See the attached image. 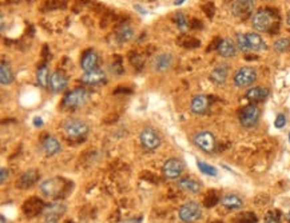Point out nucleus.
<instances>
[{
	"mask_svg": "<svg viewBox=\"0 0 290 223\" xmlns=\"http://www.w3.org/2000/svg\"><path fill=\"white\" fill-rule=\"evenodd\" d=\"M277 16L270 10H258L251 15V27L255 32H267L274 27Z\"/></svg>",
	"mask_w": 290,
	"mask_h": 223,
	"instance_id": "1",
	"label": "nucleus"
},
{
	"mask_svg": "<svg viewBox=\"0 0 290 223\" xmlns=\"http://www.w3.org/2000/svg\"><path fill=\"white\" fill-rule=\"evenodd\" d=\"M63 131L70 139H80L87 135L90 127L84 120L78 119V118H70V119L64 120Z\"/></svg>",
	"mask_w": 290,
	"mask_h": 223,
	"instance_id": "2",
	"label": "nucleus"
},
{
	"mask_svg": "<svg viewBox=\"0 0 290 223\" xmlns=\"http://www.w3.org/2000/svg\"><path fill=\"white\" fill-rule=\"evenodd\" d=\"M202 206L198 202H194V200H189L186 203H183L178 210L179 219L183 223L198 222L202 218Z\"/></svg>",
	"mask_w": 290,
	"mask_h": 223,
	"instance_id": "3",
	"label": "nucleus"
},
{
	"mask_svg": "<svg viewBox=\"0 0 290 223\" xmlns=\"http://www.w3.org/2000/svg\"><path fill=\"white\" fill-rule=\"evenodd\" d=\"M66 187H67V182L63 178H51V179L42 182L39 186V190L44 196L62 198Z\"/></svg>",
	"mask_w": 290,
	"mask_h": 223,
	"instance_id": "4",
	"label": "nucleus"
},
{
	"mask_svg": "<svg viewBox=\"0 0 290 223\" xmlns=\"http://www.w3.org/2000/svg\"><path fill=\"white\" fill-rule=\"evenodd\" d=\"M258 72L254 67H241L233 76V83L238 88H250L257 82Z\"/></svg>",
	"mask_w": 290,
	"mask_h": 223,
	"instance_id": "5",
	"label": "nucleus"
},
{
	"mask_svg": "<svg viewBox=\"0 0 290 223\" xmlns=\"http://www.w3.org/2000/svg\"><path fill=\"white\" fill-rule=\"evenodd\" d=\"M193 143L195 144V147L206 154H211L217 147V139H215L214 134L209 130H201V131L195 132L193 136Z\"/></svg>",
	"mask_w": 290,
	"mask_h": 223,
	"instance_id": "6",
	"label": "nucleus"
},
{
	"mask_svg": "<svg viewBox=\"0 0 290 223\" xmlns=\"http://www.w3.org/2000/svg\"><path fill=\"white\" fill-rule=\"evenodd\" d=\"M139 140L142 147L147 150V151H154L162 144L161 134L153 127L142 128V131L139 134Z\"/></svg>",
	"mask_w": 290,
	"mask_h": 223,
	"instance_id": "7",
	"label": "nucleus"
},
{
	"mask_svg": "<svg viewBox=\"0 0 290 223\" xmlns=\"http://www.w3.org/2000/svg\"><path fill=\"white\" fill-rule=\"evenodd\" d=\"M261 118V110L255 104H249L239 114V123L245 128L255 127Z\"/></svg>",
	"mask_w": 290,
	"mask_h": 223,
	"instance_id": "8",
	"label": "nucleus"
},
{
	"mask_svg": "<svg viewBox=\"0 0 290 223\" xmlns=\"http://www.w3.org/2000/svg\"><path fill=\"white\" fill-rule=\"evenodd\" d=\"M88 95L87 90L84 88H75V90H71L66 94L63 99V104L67 108H79L82 106L87 103Z\"/></svg>",
	"mask_w": 290,
	"mask_h": 223,
	"instance_id": "9",
	"label": "nucleus"
},
{
	"mask_svg": "<svg viewBox=\"0 0 290 223\" xmlns=\"http://www.w3.org/2000/svg\"><path fill=\"white\" fill-rule=\"evenodd\" d=\"M183 171H185V163L178 158H170L162 166L163 176L169 180L179 179Z\"/></svg>",
	"mask_w": 290,
	"mask_h": 223,
	"instance_id": "10",
	"label": "nucleus"
},
{
	"mask_svg": "<svg viewBox=\"0 0 290 223\" xmlns=\"http://www.w3.org/2000/svg\"><path fill=\"white\" fill-rule=\"evenodd\" d=\"M177 186L179 190H182L187 194H198L202 190V183L191 176H181L179 179H177Z\"/></svg>",
	"mask_w": 290,
	"mask_h": 223,
	"instance_id": "11",
	"label": "nucleus"
},
{
	"mask_svg": "<svg viewBox=\"0 0 290 223\" xmlns=\"http://www.w3.org/2000/svg\"><path fill=\"white\" fill-rule=\"evenodd\" d=\"M229 70H230V66L227 63L217 64L210 72L211 83H214L215 86H223L226 83L227 76H229Z\"/></svg>",
	"mask_w": 290,
	"mask_h": 223,
	"instance_id": "12",
	"label": "nucleus"
},
{
	"mask_svg": "<svg viewBox=\"0 0 290 223\" xmlns=\"http://www.w3.org/2000/svg\"><path fill=\"white\" fill-rule=\"evenodd\" d=\"M68 86V78L66 76V74L62 71H55L52 72L51 76H50V84L48 87L51 90L52 92H62L64 91Z\"/></svg>",
	"mask_w": 290,
	"mask_h": 223,
	"instance_id": "13",
	"label": "nucleus"
},
{
	"mask_svg": "<svg viewBox=\"0 0 290 223\" xmlns=\"http://www.w3.org/2000/svg\"><path fill=\"white\" fill-rule=\"evenodd\" d=\"M217 52L225 59H229V58H234L238 54V47H237L234 40L225 38V39L219 40L218 46H217Z\"/></svg>",
	"mask_w": 290,
	"mask_h": 223,
	"instance_id": "14",
	"label": "nucleus"
},
{
	"mask_svg": "<svg viewBox=\"0 0 290 223\" xmlns=\"http://www.w3.org/2000/svg\"><path fill=\"white\" fill-rule=\"evenodd\" d=\"M173 62H174L173 55L169 54V52H163V54H159L153 59V68L157 72H166L171 68Z\"/></svg>",
	"mask_w": 290,
	"mask_h": 223,
	"instance_id": "15",
	"label": "nucleus"
},
{
	"mask_svg": "<svg viewBox=\"0 0 290 223\" xmlns=\"http://www.w3.org/2000/svg\"><path fill=\"white\" fill-rule=\"evenodd\" d=\"M104 80H106V74L100 68H95L92 71L84 72L83 75L80 76V82L86 84V86H98V84L103 83Z\"/></svg>",
	"mask_w": 290,
	"mask_h": 223,
	"instance_id": "16",
	"label": "nucleus"
},
{
	"mask_svg": "<svg viewBox=\"0 0 290 223\" xmlns=\"http://www.w3.org/2000/svg\"><path fill=\"white\" fill-rule=\"evenodd\" d=\"M209 98L206 95H202V94H199V95H195L190 102V110L191 112L194 114V115H203V114H206L207 110H209Z\"/></svg>",
	"mask_w": 290,
	"mask_h": 223,
	"instance_id": "17",
	"label": "nucleus"
},
{
	"mask_svg": "<svg viewBox=\"0 0 290 223\" xmlns=\"http://www.w3.org/2000/svg\"><path fill=\"white\" fill-rule=\"evenodd\" d=\"M98 63H99V56L92 48L84 52L82 59H80V67L84 72L92 71V70L98 68Z\"/></svg>",
	"mask_w": 290,
	"mask_h": 223,
	"instance_id": "18",
	"label": "nucleus"
},
{
	"mask_svg": "<svg viewBox=\"0 0 290 223\" xmlns=\"http://www.w3.org/2000/svg\"><path fill=\"white\" fill-rule=\"evenodd\" d=\"M247 46H249V51L259 52L265 51L267 48L266 42L263 40V38L259 35V32H247L246 34Z\"/></svg>",
	"mask_w": 290,
	"mask_h": 223,
	"instance_id": "19",
	"label": "nucleus"
},
{
	"mask_svg": "<svg viewBox=\"0 0 290 223\" xmlns=\"http://www.w3.org/2000/svg\"><path fill=\"white\" fill-rule=\"evenodd\" d=\"M253 0H235L231 6V12L238 18H242L245 15H253Z\"/></svg>",
	"mask_w": 290,
	"mask_h": 223,
	"instance_id": "20",
	"label": "nucleus"
},
{
	"mask_svg": "<svg viewBox=\"0 0 290 223\" xmlns=\"http://www.w3.org/2000/svg\"><path fill=\"white\" fill-rule=\"evenodd\" d=\"M269 96V88L262 87V86H255V87H250L245 92V98L249 102L253 103H259L263 102Z\"/></svg>",
	"mask_w": 290,
	"mask_h": 223,
	"instance_id": "21",
	"label": "nucleus"
},
{
	"mask_svg": "<svg viewBox=\"0 0 290 223\" xmlns=\"http://www.w3.org/2000/svg\"><path fill=\"white\" fill-rule=\"evenodd\" d=\"M42 148H43V151L46 152V155L54 156L62 150V146H60V142L56 139L55 136L48 135L46 136L43 142H42Z\"/></svg>",
	"mask_w": 290,
	"mask_h": 223,
	"instance_id": "22",
	"label": "nucleus"
},
{
	"mask_svg": "<svg viewBox=\"0 0 290 223\" xmlns=\"http://www.w3.org/2000/svg\"><path fill=\"white\" fill-rule=\"evenodd\" d=\"M221 204L227 210H241L243 207V199L237 194H225L221 198Z\"/></svg>",
	"mask_w": 290,
	"mask_h": 223,
	"instance_id": "23",
	"label": "nucleus"
},
{
	"mask_svg": "<svg viewBox=\"0 0 290 223\" xmlns=\"http://www.w3.org/2000/svg\"><path fill=\"white\" fill-rule=\"evenodd\" d=\"M67 207H66V204L60 203V202H56V203H52L47 207H44L43 214L44 218H54V219H59L60 216L64 215V212H66Z\"/></svg>",
	"mask_w": 290,
	"mask_h": 223,
	"instance_id": "24",
	"label": "nucleus"
},
{
	"mask_svg": "<svg viewBox=\"0 0 290 223\" xmlns=\"http://www.w3.org/2000/svg\"><path fill=\"white\" fill-rule=\"evenodd\" d=\"M38 178H39V174H38L36 170H28V171H26L24 174H22L19 182L16 184H18L20 188H30L38 182Z\"/></svg>",
	"mask_w": 290,
	"mask_h": 223,
	"instance_id": "25",
	"label": "nucleus"
},
{
	"mask_svg": "<svg viewBox=\"0 0 290 223\" xmlns=\"http://www.w3.org/2000/svg\"><path fill=\"white\" fill-rule=\"evenodd\" d=\"M12 82H14V72L11 70V66L6 60H2V64H0V83H2V86H8Z\"/></svg>",
	"mask_w": 290,
	"mask_h": 223,
	"instance_id": "26",
	"label": "nucleus"
},
{
	"mask_svg": "<svg viewBox=\"0 0 290 223\" xmlns=\"http://www.w3.org/2000/svg\"><path fill=\"white\" fill-rule=\"evenodd\" d=\"M50 70H48L47 64H43L38 68L36 71V82L42 88H47L50 84Z\"/></svg>",
	"mask_w": 290,
	"mask_h": 223,
	"instance_id": "27",
	"label": "nucleus"
},
{
	"mask_svg": "<svg viewBox=\"0 0 290 223\" xmlns=\"http://www.w3.org/2000/svg\"><path fill=\"white\" fill-rule=\"evenodd\" d=\"M134 38V28L131 27V24H122L119 28H118V39L120 42H128Z\"/></svg>",
	"mask_w": 290,
	"mask_h": 223,
	"instance_id": "28",
	"label": "nucleus"
},
{
	"mask_svg": "<svg viewBox=\"0 0 290 223\" xmlns=\"http://www.w3.org/2000/svg\"><path fill=\"white\" fill-rule=\"evenodd\" d=\"M290 48V38L289 36H283V38H279L273 43V50L275 52H279V54H282V52H286L287 50Z\"/></svg>",
	"mask_w": 290,
	"mask_h": 223,
	"instance_id": "29",
	"label": "nucleus"
},
{
	"mask_svg": "<svg viewBox=\"0 0 290 223\" xmlns=\"http://www.w3.org/2000/svg\"><path fill=\"white\" fill-rule=\"evenodd\" d=\"M197 166H198L199 171L205 174L207 176H217L218 175V170L214 167V166H211V164L206 163V162H202V160H198L197 162Z\"/></svg>",
	"mask_w": 290,
	"mask_h": 223,
	"instance_id": "30",
	"label": "nucleus"
},
{
	"mask_svg": "<svg viewBox=\"0 0 290 223\" xmlns=\"http://www.w3.org/2000/svg\"><path fill=\"white\" fill-rule=\"evenodd\" d=\"M175 23H177V27L181 32H186L189 30V22H187V18L183 12L175 14Z\"/></svg>",
	"mask_w": 290,
	"mask_h": 223,
	"instance_id": "31",
	"label": "nucleus"
},
{
	"mask_svg": "<svg viewBox=\"0 0 290 223\" xmlns=\"http://www.w3.org/2000/svg\"><path fill=\"white\" fill-rule=\"evenodd\" d=\"M235 44H237V47H238V50H241V51H243V52L249 51L246 34L238 32V34L235 35Z\"/></svg>",
	"mask_w": 290,
	"mask_h": 223,
	"instance_id": "32",
	"label": "nucleus"
},
{
	"mask_svg": "<svg viewBox=\"0 0 290 223\" xmlns=\"http://www.w3.org/2000/svg\"><path fill=\"white\" fill-rule=\"evenodd\" d=\"M265 223H281V215H279V212H267L266 216H265Z\"/></svg>",
	"mask_w": 290,
	"mask_h": 223,
	"instance_id": "33",
	"label": "nucleus"
},
{
	"mask_svg": "<svg viewBox=\"0 0 290 223\" xmlns=\"http://www.w3.org/2000/svg\"><path fill=\"white\" fill-rule=\"evenodd\" d=\"M285 124H286V116L283 115V114H278L274 120V127L282 128V127H285Z\"/></svg>",
	"mask_w": 290,
	"mask_h": 223,
	"instance_id": "34",
	"label": "nucleus"
},
{
	"mask_svg": "<svg viewBox=\"0 0 290 223\" xmlns=\"http://www.w3.org/2000/svg\"><path fill=\"white\" fill-rule=\"evenodd\" d=\"M8 175H10V171H8L7 168H2V171H0V176H2V178H0V182H2V183H4V182H6V179H8Z\"/></svg>",
	"mask_w": 290,
	"mask_h": 223,
	"instance_id": "35",
	"label": "nucleus"
},
{
	"mask_svg": "<svg viewBox=\"0 0 290 223\" xmlns=\"http://www.w3.org/2000/svg\"><path fill=\"white\" fill-rule=\"evenodd\" d=\"M142 216H132V218H127L123 223H142Z\"/></svg>",
	"mask_w": 290,
	"mask_h": 223,
	"instance_id": "36",
	"label": "nucleus"
},
{
	"mask_svg": "<svg viewBox=\"0 0 290 223\" xmlns=\"http://www.w3.org/2000/svg\"><path fill=\"white\" fill-rule=\"evenodd\" d=\"M34 122H35L36 127H42V126H43V120H42V118H35Z\"/></svg>",
	"mask_w": 290,
	"mask_h": 223,
	"instance_id": "37",
	"label": "nucleus"
},
{
	"mask_svg": "<svg viewBox=\"0 0 290 223\" xmlns=\"http://www.w3.org/2000/svg\"><path fill=\"white\" fill-rule=\"evenodd\" d=\"M44 223H59V219H54V218H46Z\"/></svg>",
	"mask_w": 290,
	"mask_h": 223,
	"instance_id": "38",
	"label": "nucleus"
},
{
	"mask_svg": "<svg viewBox=\"0 0 290 223\" xmlns=\"http://www.w3.org/2000/svg\"><path fill=\"white\" fill-rule=\"evenodd\" d=\"M183 2H185V0H175L174 4H175V6H181V4H182Z\"/></svg>",
	"mask_w": 290,
	"mask_h": 223,
	"instance_id": "39",
	"label": "nucleus"
},
{
	"mask_svg": "<svg viewBox=\"0 0 290 223\" xmlns=\"http://www.w3.org/2000/svg\"><path fill=\"white\" fill-rule=\"evenodd\" d=\"M286 23L290 26V11L287 12V15H286Z\"/></svg>",
	"mask_w": 290,
	"mask_h": 223,
	"instance_id": "40",
	"label": "nucleus"
},
{
	"mask_svg": "<svg viewBox=\"0 0 290 223\" xmlns=\"http://www.w3.org/2000/svg\"><path fill=\"white\" fill-rule=\"evenodd\" d=\"M0 223H7V219H6L3 215H2V218H0Z\"/></svg>",
	"mask_w": 290,
	"mask_h": 223,
	"instance_id": "41",
	"label": "nucleus"
},
{
	"mask_svg": "<svg viewBox=\"0 0 290 223\" xmlns=\"http://www.w3.org/2000/svg\"><path fill=\"white\" fill-rule=\"evenodd\" d=\"M287 219L290 220V212H289V214H287Z\"/></svg>",
	"mask_w": 290,
	"mask_h": 223,
	"instance_id": "42",
	"label": "nucleus"
},
{
	"mask_svg": "<svg viewBox=\"0 0 290 223\" xmlns=\"http://www.w3.org/2000/svg\"><path fill=\"white\" fill-rule=\"evenodd\" d=\"M289 142H290V132H289Z\"/></svg>",
	"mask_w": 290,
	"mask_h": 223,
	"instance_id": "43",
	"label": "nucleus"
}]
</instances>
